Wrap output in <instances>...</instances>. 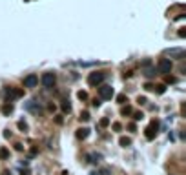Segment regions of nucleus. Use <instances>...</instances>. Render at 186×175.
Returning a JSON list of instances; mask_svg holds the SVG:
<instances>
[{"instance_id": "31", "label": "nucleus", "mask_w": 186, "mask_h": 175, "mask_svg": "<svg viewBox=\"0 0 186 175\" xmlns=\"http://www.w3.org/2000/svg\"><path fill=\"white\" fill-rule=\"evenodd\" d=\"M128 130H130V131H137V126H135V124H130Z\"/></svg>"}, {"instance_id": "4", "label": "nucleus", "mask_w": 186, "mask_h": 175, "mask_svg": "<svg viewBox=\"0 0 186 175\" xmlns=\"http://www.w3.org/2000/svg\"><path fill=\"white\" fill-rule=\"evenodd\" d=\"M55 82H57V79H55L53 73H44V75H42V84H44L46 88H53Z\"/></svg>"}, {"instance_id": "22", "label": "nucleus", "mask_w": 186, "mask_h": 175, "mask_svg": "<svg viewBox=\"0 0 186 175\" xmlns=\"http://www.w3.org/2000/svg\"><path fill=\"white\" fill-rule=\"evenodd\" d=\"M133 119H135V121H141V119H144L142 111H137V113H133Z\"/></svg>"}, {"instance_id": "2", "label": "nucleus", "mask_w": 186, "mask_h": 175, "mask_svg": "<svg viewBox=\"0 0 186 175\" xmlns=\"http://www.w3.org/2000/svg\"><path fill=\"white\" fill-rule=\"evenodd\" d=\"M102 80H104V73H102V71H93V73H89V77H88V84H89V86H100Z\"/></svg>"}, {"instance_id": "15", "label": "nucleus", "mask_w": 186, "mask_h": 175, "mask_svg": "<svg viewBox=\"0 0 186 175\" xmlns=\"http://www.w3.org/2000/svg\"><path fill=\"white\" fill-rule=\"evenodd\" d=\"M155 88H157V89H155V91H157V93H159V95H163V93H164V91H166V84H161V86H155Z\"/></svg>"}, {"instance_id": "10", "label": "nucleus", "mask_w": 186, "mask_h": 175, "mask_svg": "<svg viewBox=\"0 0 186 175\" xmlns=\"http://www.w3.org/2000/svg\"><path fill=\"white\" fill-rule=\"evenodd\" d=\"M27 110H29V111H33V113H37V115L40 113V106H38L35 100H31V102L27 104Z\"/></svg>"}, {"instance_id": "29", "label": "nucleus", "mask_w": 186, "mask_h": 175, "mask_svg": "<svg viewBox=\"0 0 186 175\" xmlns=\"http://www.w3.org/2000/svg\"><path fill=\"white\" fill-rule=\"evenodd\" d=\"M15 150H16V152H22V150H24V146H22L20 142H16V144H15Z\"/></svg>"}, {"instance_id": "27", "label": "nucleus", "mask_w": 186, "mask_h": 175, "mask_svg": "<svg viewBox=\"0 0 186 175\" xmlns=\"http://www.w3.org/2000/svg\"><path fill=\"white\" fill-rule=\"evenodd\" d=\"M144 89H146V91H150V89H153V84H150V82H146V84H144Z\"/></svg>"}, {"instance_id": "9", "label": "nucleus", "mask_w": 186, "mask_h": 175, "mask_svg": "<svg viewBox=\"0 0 186 175\" xmlns=\"http://www.w3.org/2000/svg\"><path fill=\"white\" fill-rule=\"evenodd\" d=\"M88 137H89V130H88V128H80V130H77V139L84 141V139H88Z\"/></svg>"}, {"instance_id": "7", "label": "nucleus", "mask_w": 186, "mask_h": 175, "mask_svg": "<svg viewBox=\"0 0 186 175\" xmlns=\"http://www.w3.org/2000/svg\"><path fill=\"white\" fill-rule=\"evenodd\" d=\"M37 84H38L37 75H29V77H26V79H24V86H26V88H35Z\"/></svg>"}, {"instance_id": "26", "label": "nucleus", "mask_w": 186, "mask_h": 175, "mask_svg": "<svg viewBox=\"0 0 186 175\" xmlns=\"http://www.w3.org/2000/svg\"><path fill=\"white\" fill-rule=\"evenodd\" d=\"M62 122H64V117H60V115L55 117V124H62Z\"/></svg>"}, {"instance_id": "25", "label": "nucleus", "mask_w": 186, "mask_h": 175, "mask_svg": "<svg viewBox=\"0 0 186 175\" xmlns=\"http://www.w3.org/2000/svg\"><path fill=\"white\" fill-rule=\"evenodd\" d=\"M100 126H102V128L110 126V119H108V117H106V119H102V121H100Z\"/></svg>"}, {"instance_id": "24", "label": "nucleus", "mask_w": 186, "mask_h": 175, "mask_svg": "<svg viewBox=\"0 0 186 175\" xmlns=\"http://www.w3.org/2000/svg\"><path fill=\"white\" fill-rule=\"evenodd\" d=\"M166 82H168V84H174V82H177V79L172 77V75H168V77H166Z\"/></svg>"}, {"instance_id": "28", "label": "nucleus", "mask_w": 186, "mask_h": 175, "mask_svg": "<svg viewBox=\"0 0 186 175\" xmlns=\"http://www.w3.org/2000/svg\"><path fill=\"white\" fill-rule=\"evenodd\" d=\"M18 126H20V130H24V131L27 130V126H26V122H24V121H20V122H18Z\"/></svg>"}, {"instance_id": "1", "label": "nucleus", "mask_w": 186, "mask_h": 175, "mask_svg": "<svg viewBox=\"0 0 186 175\" xmlns=\"http://www.w3.org/2000/svg\"><path fill=\"white\" fill-rule=\"evenodd\" d=\"M22 95H24V91H22V89H18V88H11V86L4 88V97H5V100H7V102H11V100L18 99V97H22Z\"/></svg>"}, {"instance_id": "17", "label": "nucleus", "mask_w": 186, "mask_h": 175, "mask_svg": "<svg viewBox=\"0 0 186 175\" xmlns=\"http://www.w3.org/2000/svg\"><path fill=\"white\" fill-rule=\"evenodd\" d=\"M0 157H2V159H7V157H9V150H7V148H2V150H0Z\"/></svg>"}, {"instance_id": "18", "label": "nucleus", "mask_w": 186, "mask_h": 175, "mask_svg": "<svg viewBox=\"0 0 186 175\" xmlns=\"http://www.w3.org/2000/svg\"><path fill=\"white\" fill-rule=\"evenodd\" d=\"M77 97H79L80 100H86V99H88V93H86V91H79V93H77Z\"/></svg>"}, {"instance_id": "8", "label": "nucleus", "mask_w": 186, "mask_h": 175, "mask_svg": "<svg viewBox=\"0 0 186 175\" xmlns=\"http://www.w3.org/2000/svg\"><path fill=\"white\" fill-rule=\"evenodd\" d=\"M164 55H166V57H177V58L181 57V58H183V57H184V51H183V49H166Z\"/></svg>"}, {"instance_id": "16", "label": "nucleus", "mask_w": 186, "mask_h": 175, "mask_svg": "<svg viewBox=\"0 0 186 175\" xmlns=\"http://www.w3.org/2000/svg\"><path fill=\"white\" fill-rule=\"evenodd\" d=\"M132 113H133L132 106H124V108H122V115H132Z\"/></svg>"}, {"instance_id": "19", "label": "nucleus", "mask_w": 186, "mask_h": 175, "mask_svg": "<svg viewBox=\"0 0 186 175\" xmlns=\"http://www.w3.org/2000/svg\"><path fill=\"white\" fill-rule=\"evenodd\" d=\"M126 100H128V97H126V95H119V97H117V102H119V104H124Z\"/></svg>"}, {"instance_id": "3", "label": "nucleus", "mask_w": 186, "mask_h": 175, "mask_svg": "<svg viewBox=\"0 0 186 175\" xmlns=\"http://www.w3.org/2000/svg\"><path fill=\"white\" fill-rule=\"evenodd\" d=\"M157 130H159V122L157 121H152V124L146 128V139L148 141H153L157 137Z\"/></svg>"}, {"instance_id": "23", "label": "nucleus", "mask_w": 186, "mask_h": 175, "mask_svg": "<svg viewBox=\"0 0 186 175\" xmlns=\"http://www.w3.org/2000/svg\"><path fill=\"white\" fill-rule=\"evenodd\" d=\"M111 128H113V131H121V130H122V124H121V122H115Z\"/></svg>"}, {"instance_id": "21", "label": "nucleus", "mask_w": 186, "mask_h": 175, "mask_svg": "<svg viewBox=\"0 0 186 175\" xmlns=\"http://www.w3.org/2000/svg\"><path fill=\"white\" fill-rule=\"evenodd\" d=\"M88 159H89V163H99V159H100V155H97V153H95V155H89Z\"/></svg>"}, {"instance_id": "13", "label": "nucleus", "mask_w": 186, "mask_h": 175, "mask_svg": "<svg viewBox=\"0 0 186 175\" xmlns=\"http://www.w3.org/2000/svg\"><path fill=\"white\" fill-rule=\"evenodd\" d=\"M144 75H146V77H153V75H155V69H153L152 66H150V68L144 66Z\"/></svg>"}, {"instance_id": "20", "label": "nucleus", "mask_w": 186, "mask_h": 175, "mask_svg": "<svg viewBox=\"0 0 186 175\" xmlns=\"http://www.w3.org/2000/svg\"><path fill=\"white\" fill-rule=\"evenodd\" d=\"M80 121H89V111H82L80 113Z\"/></svg>"}, {"instance_id": "12", "label": "nucleus", "mask_w": 186, "mask_h": 175, "mask_svg": "<svg viewBox=\"0 0 186 175\" xmlns=\"http://www.w3.org/2000/svg\"><path fill=\"white\" fill-rule=\"evenodd\" d=\"M119 144L126 148V146H130V144H132V139H130V137H121V139H119Z\"/></svg>"}, {"instance_id": "5", "label": "nucleus", "mask_w": 186, "mask_h": 175, "mask_svg": "<svg viewBox=\"0 0 186 175\" xmlns=\"http://www.w3.org/2000/svg\"><path fill=\"white\" fill-rule=\"evenodd\" d=\"M159 71H161V73H170V71H172V62H170V58H163V60H161Z\"/></svg>"}, {"instance_id": "11", "label": "nucleus", "mask_w": 186, "mask_h": 175, "mask_svg": "<svg viewBox=\"0 0 186 175\" xmlns=\"http://www.w3.org/2000/svg\"><path fill=\"white\" fill-rule=\"evenodd\" d=\"M11 111H13V104L11 102H7L5 106H2V113L4 115H11Z\"/></svg>"}, {"instance_id": "6", "label": "nucleus", "mask_w": 186, "mask_h": 175, "mask_svg": "<svg viewBox=\"0 0 186 175\" xmlns=\"http://www.w3.org/2000/svg\"><path fill=\"white\" fill-rule=\"evenodd\" d=\"M99 93H100V97H102V99H106V100H108V99H111V97H113V88H111V86H102V88L99 89Z\"/></svg>"}, {"instance_id": "30", "label": "nucleus", "mask_w": 186, "mask_h": 175, "mask_svg": "<svg viewBox=\"0 0 186 175\" xmlns=\"http://www.w3.org/2000/svg\"><path fill=\"white\" fill-rule=\"evenodd\" d=\"M137 102H139V104H146V99H144V97H139Z\"/></svg>"}, {"instance_id": "14", "label": "nucleus", "mask_w": 186, "mask_h": 175, "mask_svg": "<svg viewBox=\"0 0 186 175\" xmlns=\"http://www.w3.org/2000/svg\"><path fill=\"white\" fill-rule=\"evenodd\" d=\"M60 108H62V111H64V113H69V111H71V104H69L68 100H64Z\"/></svg>"}]
</instances>
